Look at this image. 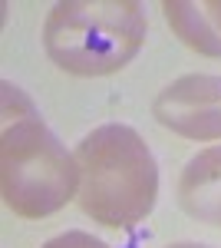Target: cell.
I'll return each mask as SVG.
<instances>
[{"label":"cell","mask_w":221,"mask_h":248,"mask_svg":"<svg viewBox=\"0 0 221 248\" xmlns=\"http://www.w3.org/2000/svg\"><path fill=\"white\" fill-rule=\"evenodd\" d=\"M79 209L106 229H135L159 199V166L126 123L96 126L79 146Z\"/></svg>","instance_id":"7a4b0ae2"},{"label":"cell","mask_w":221,"mask_h":248,"mask_svg":"<svg viewBox=\"0 0 221 248\" xmlns=\"http://www.w3.org/2000/svg\"><path fill=\"white\" fill-rule=\"evenodd\" d=\"M146 33L139 0H63L43 23V46L63 73L109 77L135 60Z\"/></svg>","instance_id":"3957f363"},{"label":"cell","mask_w":221,"mask_h":248,"mask_svg":"<svg viewBox=\"0 0 221 248\" xmlns=\"http://www.w3.org/2000/svg\"><path fill=\"white\" fill-rule=\"evenodd\" d=\"M165 248H211V245H205V242H172Z\"/></svg>","instance_id":"ba28073f"},{"label":"cell","mask_w":221,"mask_h":248,"mask_svg":"<svg viewBox=\"0 0 221 248\" xmlns=\"http://www.w3.org/2000/svg\"><path fill=\"white\" fill-rule=\"evenodd\" d=\"M43 248H109L103 238H96L89 232H79V229H70L63 235H56L50 242H43Z\"/></svg>","instance_id":"52a82bcc"},{"label":"cell","mask_w":221,"mask_h":248,"mask_svg":"<svg viewBox=\"0 0 221 248\" xmlns=\"http://www.w3.org/2000/svg\"><path fill=\"white\" fill-rule=\"evenodd\" d=\"M152 116L175 136L195 142L221 139V77L188 73L168 83L152 103Z\"/></svg>","instance_id":"277c9868"},{"label":"cell","mask_w":221,"mask_h":248,"mask_svg":"<svg viewBox=\"0 0 221 248\" xmlns=\"http://www.w3.org/2000/svg\"><path fill=\"white\" fill-rule=\"evenodd\" d=\"M178 205L188 218L221 229V146L192 155L178 179Z\"/></svg>","instance_id":"5b68a950"},{"label":"cell","mask_w":221,"mask_h":248,"mask_svg":"<svg viewBox=\"0 0 221 248\" xmlns=\"http://www.w3.org/2000/svg\"><path fill=\"white\" fill-rule=\"evenodd\" d=\"M0 192L20 218H46L79 195V162L17 86L3 83Z\"/></svg>","instance_id":"6da1fadb"},{"label":"cell","mask_w":221,"mask_h":248,"mask_svg":"<svg viewBox=\"0 0 221 248\" xmlns=\"http://www.w3.org/2000/svg\"><path fill=\"white\" fill-rule=\"evenodd\" d=\"M162 14L188 50L221 60V0H165Z\"/></svg>","instance_id":"8992f818"}]
</instances>
